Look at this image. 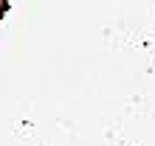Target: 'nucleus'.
<instances>
[]
</instances>
